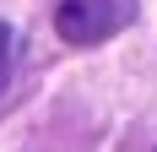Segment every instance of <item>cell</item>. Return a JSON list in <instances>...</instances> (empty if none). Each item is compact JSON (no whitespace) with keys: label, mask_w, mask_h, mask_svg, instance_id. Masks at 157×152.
Listing matches in <instances>:
<instances>
[{"label":"cell","mask_w":157,"mask_h":152,"mask_svg":"<svg viewBox=\"0 0 157 152\" xmlns=\"http://www.w3.org/2000/svg\"><path fill=\"white\" fill-rule=\"evenodd\" d=\"M11 65H16V33L0 22V92H6V82H11Z\"/></svg>","instance_id":"cell-2"},{"label":"cell","mask_w":157,"mask_h":152,"mask_svg":"<svg viewBox=\"0 0 157 152\" xmlns=\"http://www.w3.org/2000/svg\"><path fill=\"white\" fill-rule=\"evenodd\" d=\"M136 16V0H60L54 27L65 44H103Z\"/></svg>","instance_id":"cell-1"}]
</instances>
